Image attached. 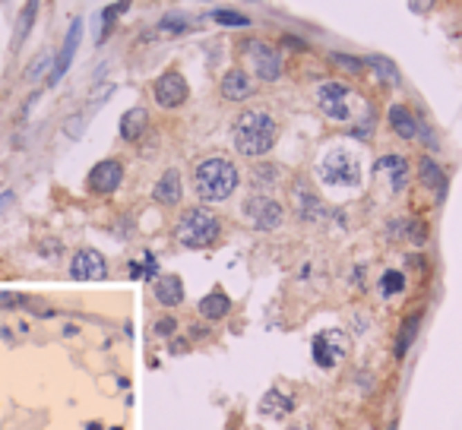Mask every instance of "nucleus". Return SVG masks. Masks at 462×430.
I'll return each instance as SVG.
<instances>
[{"instance_id": "1", "label": "nucleus", "mask_w": 462, "mask_h": 430, "mask_svg": "<svg viewBox=\"0 0 462 430\" xmlns=\"http://www.w3.org/2000/svg\"><path fill=\"white\" fill-rule=\"evenodd\" d=\"M231 136H234V149H238L241 156L260 158L276 146L279 124H276V118L269 111H263V108H247V111L238 114L234 127H231Z\"/></svg>"}, {"instance_id": "2", "label": "nucleus", "mask_w": 462, "mask_h": 430, "mask_svg": "<svg viewBox=\"0 0 462 430\" xmlns=\"http://www.w3.org/2000/svg\"><path fill=\"white\" fill-rule=\"evenodd\" d=\"M238 184H241V171L228 158H219V156L203 158L194 171V190L203 203L228 200L231 193L238 190Z\"/></svg>"}, {"instance_id": "3", "label": "nucleus", "mask_w": 462, "mask_h": 430, "mask_svg": "<svg viewBox=\"0 0 462 430\" xmlns=\"http://www.w3.org/2000/svg\"><path fill=\"white\" fill-rule=\"evenodd\" d=\"M174 238H178L184 247H190V250L212 247L219 238H222V218H219L212 209H206V206L187 209V212L178 218Z\"/></svg>"}, {"instance_id": "4", "label": "nucleus", "mask_w": 462, "mask_h": 430, "mask_svg": "<svg viewBox=\"0 0 462 430\" xmlns=\"http://www.w3.org/2000/svg\"><path fill=\"white\" fill-rule=\"evenodd\" d=\"M323 184L329 187H358L361 184V162L351 156L349 149H329L317 165Z\"/></svg>"}, {"instance_id": "5", "label": "nucleus", "mask_w": 462, "mask_h": 430, "mask_svg": "<svg viewBox=\"0 0 462 430\" xmlns=\"http://www.w3.org/2000/svg\"><path fill=\"white\" fill-rule=\"evenodd\" d=\"M317 104L329 120H339V124L355 118V92L339 80H329L317 89Z\"/></svg>"}, {"instance_id": "6", "label": "nucleus", "mask_w": 462, "mask_h": 430, "mask_svg": "<svg viewBox=\"0 0 462 430\" xmlns=\"http://www.w3.org/2000/svg\"><path fill=\"white\" fill-rule=\"evenodd\" d=\"M244 215L257 231H276L285 218V209L282 203L266 196V193H254V196L244 200Z\"/></svg>"}, {"instance_id": "7", "label": "nucleus", "mask_w": 462, "mask_h": 430, "mask_svg": "<svg viewBox=\"0 0 462 430\" xmlns=\"http://www.w3.org/2000/svg\"><path fill=\"white\" fill-rule=\"evenodd\" d=\"M244 51H247V60H250V70H254L257 80H263V82L282 80V54L272 45H266V41H247Z\"/></svg>"}, {"instance_id": "8", "label": "nucleus", "mask_w": 462, "mask_h": 430, "mask_svg": "<svg viewBox=\"0 0 462 430\" xmlns=\"http://www.w3.org/2000/svg\"><path fill=\"white\" fill-rule=\"evenodd\" d=\"M187 95H190V86H187L184 73H178V70H165V73L152 82V98H156V104L165 108V111L181 108V104L187 102Z\"/></svg>"}, {"instance_id": "9", "label": "nucleus", "mask_w": 462, "mask_h": 430, "mask_svg": "<svg viewBox=\"0 0 462 430\" xmlns=\"http://www.w3.org/2000/svg\"><path fill=\"white\" fill-rule=\"evenodd\" d=\"M120 184H124V165H120L118 158L98 162L95 168L89 171V178H86V187H89V193H95V196H111Z\"/></svg>"}, {"instance_id": "10", "label": "nucleus", "mask_w": 462, "mask_h": 430, "mask_svg": "<svg viewBox=\"0 0 462 430\" xmlns=\"http://www.w3.org/2000/svg\"><path fill=\"white\" fill-rule=\"evenodd\" d=\"M70 275L76 282H98V279L108 275V260L98 250H92V247H82L70 260Z\"/></svg>"}, {"instance_id": "11", "label": "nucleus", "mask_w": 462, "mask_h": 430, "mask_svg": "<svg viewBox=\"0 0 462 430\" xmlns=\"http://www.w3.org/2000/svg\"><path fill=\"white\" fill-rule=\"evenodd\" d=\"M349 351V339L342 333H320L313 339V361L320 364L323 371H333L335 364Z\"/></svg>"}, {"instance_id": "12", "label": "nucleus", "mask_w": 462, "mask_h": 430, "mask_svg": "<svg viewBox=\"0 0 462 430\" xmlns=\"http://www.w3.org/2000/svg\"><path fill=\"white\" fill-rule=\"evenodd\" d=\"M387 124L399 140H421V120L409 111V104H389L387 111Z\"/></svg>"}, {"instance_id": "13", "label": "nucleus", "mask_w": 462, "mask_h": 430, "mask_svg": "<svg viewBox=\"0 0 462 430\" xmlns=\"http://www.w3.org/2000/svg\"><path fill=\"white\" fill-rule=\"evenodd\" d=\"M291 200H295V206H298L301 222H320L323 215H326V206H323V200L311 190V187L304 184V180H298V184L291 187Z\"/></svg>"}, {"instance_id": "14", "label": "nucleus", "mask_w": 462, "mask_h": 430, "mask_svg": "<svg viewBox=\"0 0 462 430\" xmlns=\"http://www.w3.org/2000/svg\"><path fill=\"white\" fill-rule=\"evenodd\" d=\"M377 174H383V178L389 180L393 193H403L405 187H409V178H412L409 158H405V156H396V152H389V156H383L380 162H377Z\"/></svg>"}, {"instance_id": "15", "label": "nucleus", "mask_w": 462, "mask_h": 430, "mask_svg": "<svg viewBox=\"0 0 462 430\" xmlns=\"http://www.w3.org/2000/svg\"><path fill=\"white\" fill-rule=\"evenodd\" d=\"M80 38H82V19H73L67 38H64V48H60V54H57V64H54L51 73H48V82H51V86H54V82H60V76L70 70L73 54H76V48H80Z\"/></svg>"}, {"instance_id": "16", "label": "nucleus", "mask_w": 462, "mask_h": 430, "mask_svg": "<svg viewBox=\"0 0 462 430\" xmlns=\"http://www.w3.org/2000/svg\"><path fill=\"white\" fill-rule=\"evenodd\" d=\"M254 89H257L254 80L244 70H228L222 76V98H228V102H247L254 95Z\"/></svg>"}, {"instance_id": "17", "label": "nucleus", "mask_w": 462, "mask_h": 430, "mask_svg": "<svg viewBox=\"0 0 462 430\" xmlns=\"http://www.w3.org/2000/svg\"><path fill=\"white\" fill-rule=\"evenodd\" d=\"M152 196H156V203H162V206H178L181 196H184V180H181V171L168 168L162 174V178L156 180V190H152Z\"/></svg>"}, {"instance_id": "18", "label": "nucleus", "mask_w": 462, "mask_h": 430, "mask_svg": "<svg viewBox=\"0 0 462 430\" xmlns=\"http://www.w3.org/2000/svg\"><path fill=\"white\" fill-rule=\"evenodd\" d=\"M152 295H156V301L162 307L184 304V282H181V275H158L152 282Z\"/></svg>"}, {"instance_id": "19", "label": "nucleus", "mask_w": 462, "mask_h": 430, "mask_svg": "<svg viewBox=\"0 0 462 430\" xmlns=\"http://www.w3.org/2000/svg\"><path fill=\"white\" fill-rule=\"evenodd\" d=\"M146 130H149V111H146V108H130V111H124V118H120V140L136 142V140H142Z\"/></svg>"}, {"instance_id": "20", "label": "nucleus", "mask_w": 462, "mask_h": 430, "mask_svg": "<svg viewBox=\"0 0 462 430\" xmlns=\"http://www.w3.org/2000/svg\"><path fill=\"white\" fill-rule=\"evenodd\" d=\"M418 180H421L431 193H437V196H443V190H447V174H443V168H440L431 156H425L421 165H418Z\"/></svg>"}, {"instance_id": "21", "label": "nucleus", "mask_w": 462, "mask_h": 430, "mask_svg": "<svg viewBox=\"0 0 462 430\" xmlns=\"http://www.w3.org/2000/svg\"><path fill=\"white\" fill-rule=\"evenodd\" d=\"M364 67L373 70V76L380 82H387V86H399V80H403V76H399V67H396L389 57H383V54H367Z\"/></svg>"}, {"instance_id": "22", "label": "nucleus", "mask_w": 462, "mask_h": 430, "mask_svg": "<svg viewBox=\"0 0 462 430\" xmlns=\"http://www.w3.org/2000/svg\"><path fill=\"white\" fill-rule=\"evenodd\" d=\"M200 313H203L206 319H225V317L231 313V297L225 295L222 288L209 291V295L200 301Z\"/></svg>"}, {"instance_id": "23", "label": "nucleus", "mask_w": 462, "mask_h": 430, "mask_svg": "<svg viewBox=\"0 0 462 430\" xmlns=\"http://www.w3.org/2000/svg\"><path fill=\"white\" fill-rule=\"evenodd\" d=\"M291 408H295V402H291L288 395L279 393V389H269V393L263 395V402H260V415H263V418H276V421H282V418L288 415Z\"/></svg>"}, {"instance_id": "24", "label": "nucleus", "mask_w": 462, "mask_h": 430, "mask_svg": "<svg viewBox=\"0 0 462 430\" xmlns=\"http://www.w3.org/2000/svg\"><path fill=\"white\" fill-rule=\"evenodd\" d=\"M418 326H421V313H412V317H405L403 329H399V335H396V357H405L409 345L415 342V335H418Z\"/></svg>"}, {"instance_id": "25", "label": "nucleus", "mask_w": 462, "mask_h": 430, "mask_svg": "<svg viewBox=\"0 0 462 430\" xmlns=\"http://www.w3.org/2000/svg\"><path fill=\"white\" fill-rule=\"evenodd\" d=\"M329 64H333L339 73H345V76H361V73L367 70L361 57H351V54H342V51H333V54H329Z\"/></svg>"}, {"instance_id": "26", "label": "nucleus", "mask_w": 462, "mask_h": 430, "mask_svg": "<svg viewBox=\"0 0 462 430\" xmlns=\"http://www.w3.org/2000/svg\"><path fill=\"white\" fill-rule=\"evenodd\" d=\"M35 10H38V0H29L26 3V10L19 13V23H16V48L26 41V35H29L32 23H35Z\"/></svg>"}, {"instance_id": "27", "label": "nucleus", "mask_w": 462, "mask_h": 430, "mask_svg": "<svg viewBox=\"0 0 462 430\" xmlns=\"http://www.w3.org/2000/svg\"><path fill=\"white\" fill-rule=\"evenodd\" d=\"M250 178H254V187H276L282 180V171L276 165H257Z\"/></svg>"}, {"instance_id": "28", "label": "nucleus", "mask_w": 462, "mask_h": 430, "mask_svg": "<svg viewBox=\"0 0 462 430\" xmlns=\"http://www.w3.org/2000/svg\"><path fill=\"white\" fill-rule=\"evenodd\" d=\"M403 288H405V275L399 272V269H389V272H383V279H380V295L383 297L399 295Z\"/></svg>"}, {"instance_id": "29", "label": "nucleus", "mask_w": 462, "mask_h": 430, "mask_svg": "<svg viewBox=\"0 0 462 430\" xmlns=\"http://www.w3.org/2000/svg\"><path fill=\"white\" fill-rule=\"evenodd\" d=\"M124 10H130V0H118L114 7H108V10H104V13H102V26H104V32H102V35H98V41H104V35L111 32V23H114V19H118L120 13H124Z\"/></svg>"}, {"instance_id": "30", "label": "nucleus", "mask_w": 462, "mask_h": 430, "mask_svg": "<svg viewBox=\"0 0 462 430\" xmlns=\"http://www.w3.org/2000/svg\"><path fill=\"white\" fill-rule=\"evenodd\" d=\"M212 19H216L219 26H250V19H247L244 13H234V10H216Z\"/></svg>"}, {"instance_id": "31", "label": "nucleus", "mask_w": 462, "mask_h": 430, "mask_svg": "<svg viewBox=\"0 0 462 430\" xmlns=\"http://www.w3.org/2000/svg\"><path fill=\"white\" fill-rule=\"evenodd\" d=\"M187 26H190V19H187V16L168 13L162 23H158V29H165V32H187Z\"/></svg>"}, {"instance_id": "32", "label": "nucleus", "mask_w": 462, "mask_h": 430, "mask_svg": "<svg viewBox=\"0 0 462 430\" xmlns=\"http://www.w3.org/2000/svg\"><path fill=\"white\" fill-rule=\"evenodd\" d=\"M174 329H178V319H172V317H162V319H156V335H174Z\"/></svg>"}, {"instance_id": "33", "label": "nucleus", "mask_w": 462, "mask_h": 430, "mask_svg": "<svg viewBox=\"0 0 462 430\" xmlns=\"http://www.w3.org/2000/svg\"><path fill=\"white\" fill-rule=\"evenodd\" d=\"M434 3H437V0H409V10L412 13H431Z\"/></svg>"}, {"instance_id": "34", "label": "nucleus", "mask_w": 462, "mask_h": 430, "mask_svg": "<svg viewBox=\"0 0 462 430\" xmlns=\"http://www.w3.org/2000/svg\"><path fill=\"white\" fill-rule=\"evenodd\" d=\"M45 64H48V51H45V54H38V60L32 64L29 70H26V80H35V76L41 73V67H45Z\"/></svg>"}]
</instances>
